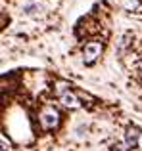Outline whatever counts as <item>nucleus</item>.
<instances>
[{"instance_id": "1", "label": "nucleus", "mask_w": 142, "mask_h": 151, "mask_svg": "<svg viewBox=\"0 0 142 151\" xmlns=\"http://www.w3.org/2000/svg\"><path fill=\"white\" fill-rule=\"evenodd\" d=\"M41 124L44 130L58 128V124H60V113H58V109H54L52 105H46L41 111Z\"/></svg>"}, {"instance_id": "2", "label": "nucleus", "mask_w": 142, "mask_h": 151, "mask_svg": "<svg viewBox=\"0 0 142 151\" xmlns=\"http://www.w3.org/2000/svg\"><path fill=\"white\" fill-rule=\"evenodd\" d=\"M102 50H104L102 42H88V44L85 46V61L88 63V65H92L102 55Z\"/></svg>"}, {"instance_id": "3", "label": "nucleus", "mask_w": 142, "mask_h": 151, "mask_svg": "<svg viewBox=\"0 0 142 151\" xmlns=\"http://www.w3.org/2000/svg\"><path fill=\"white\" fill-rule=\"evenodd\" d=\"M138 138H140V130L136 128L135 124L129 126L127 132H125V144H127L129 147H135V145L138 144Z\"/></svg>"}, {"instance_id": "4", "label": "nucleus", "mask_w": 142, "mask_h": 151, "mask_svg": "<svg viewBox=\"0 0 142 151\" xmlns=\"http://www.w3.org/2000/svg\"><path fill=\"white\" fill-rule=\"evenodd\" d=\"M60 100H62V103H64L65 107H69V109H77V107L81 105V103H79V98L75 96L73 92H65V94H62Z\"/></svg>"}, {"instance_id": "5", "label": "nucleus", "mask_w": 142, "mask_h": 151, "mask_svg": "<svg viewBox=\"0 0 142 151\" xmlns=\"http://www.w3.org/2000/svg\"><path fill=\"white\" fill-rule=\"evenodd\" d=\"M123 6L127 8V10H135V8L138 6V0H123Z\"/></svg>"}, {"instance_id": "6", "label": "nucleus", "mask_w": 142, "mask_h": 151, "mask_svg": "<svg viewBox=\"0 0 142 151\" xmlns=\"http://www.w3.org/2000/svg\"><path fill=\"white\" fill-rule=\"evenodd\" d=\"M127 147H129L127 144H115V145L112 147V151H129Z\"/></svg>"}]
</instances>
